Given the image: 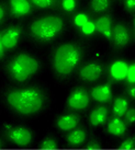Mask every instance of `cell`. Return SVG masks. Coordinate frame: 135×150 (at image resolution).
<instances>
[{"label": "cell", "mask_w": 135, "mask_h": 150, "mask_svg": "<svg viewBox=\"0 0 135 150\" xmlns=\"http://www.w3.org/2000/svg\"><path fill=\"white\" fill-rule=\"evenodd\" d=\"M134 148H135V139L133 137L126 138L119 146V149L120 150H133Z\"/></svg>", "instance_id": "26"}, {"label": "cell", "mask_w": 135, "mask_h": 150, "mask_svg": "<svg viewBox=\"0 0 135 150\" xmlns=\"http://www.w3.org/2000/svg\"><path fill=\"white\" fill-rule=\"evenodd\" d=\"M91 18H92V16L89 13L87 9H78L76 12L69 17V20H70L72 26L78 30L80 29L86 22H88Z\"/></svg>", "instance_id": "19"}, {"label": "cell", "mask_w": 135, "mask_h": 150, "mask_svg": "<svg viewBox=\"0 0 135 150\" xmlns=\"http://www.w3.org/2000/svg\"><path fill=\"white\" fill-rule=\"evenodd\" d=\"M129 108H130V101L127 100L125 96H119L113 101L112 113L115 117H123Z\"/></svg>", "instance_id": "20"}, {"label": "cell", "mask_w": 135, "mask_h": 150, "mask_svg": "<svg viewBox=\"0 0 135 150\" xmlns=\"http://www.w3.org/2000/svg\"><path fill=\"white\" fill-rule=\"evenodd\" d=\"M95 22H96V28H97V34L101 35L107 41H111L112 29L114 24L113 14L110 11L100 14L98 17H95Z\"/></svg>", "instance_id": "12"}, {"label": "cell", "mask_w": 135, "mask_h": 150, "mask_svg": "<svg viewBox=\"0 0 135 150\" xmlns=\"http://www.w3.org/2000/svg\"><path fill=\"white\" fill-rule=\"evenodd\" d=\"M87 138V132L84 128H75L66 135V142L70 147H79L84 145Z\"/></svg>", "instance_id": "18"}, {"label": "cell", "mask_w": 135, "mask_h": 150, "mask_svg": "<svg viewBox=\"0 0 135 150\" xmlns=\"http://www.w3.org/2000/svg\"><path fill=\"white\" fill-rule=\"evenodd\" d=\"M127 68H129V62L125 59L117 58L112 60L107 69V74H108L110 80L109 82L118 83V82L124 81L125 77H126Z\"/></svg>", "instance_id": "11"}, {"label": "cell", "mask_w": 135, "mask_h": 150, "mask_svg": "<svg viewBox=\"0 0 135 150\" xmlns=\"http://www.w3.org/2000/svg\"><path fill=\"white\" fill-rule=\"evenodd\" d=\"M101 149H102L101 142H98L97 139H91L86 145V150H101Z\"/></svg>", "instance_id": "30"}, {"label": "cell", "mask_w": 135, "mask_h": 150, "mask_svg": "<svg viewBox=\"0 0 135 150\" xmlns=\"http://www.w3.org/2000/svg\"><path fill=\"white\" fill-rule=\"evenodd\" d=\"M126 84H135V63L130 62L129 63V68H127L126 77L124 80Z\"/></svg>", "instance_id": "25"}, {"label": "cell", "mask_w": 135, "mask_h": 150, "mask_svg": "<svg viewBox=\"0 0 135 150\" xmlns=\"http://www.w3.org/2000/svg\"><path fill=\"white\" fill-rule=\"evenodd\" d=\"M80 118L79 116L75 114V113H68V114H64L56 120L55 125L57 127V129H59L60 132L64 133H68L72 129L77 128V126L79 125Z\"/></svg>", "instance_id": "14"}, {"label": "cell", "mask_w": 135, "mask_h": 150, "mask_svg": "<svg viewBox=\"0 0 135 150\" xmlns=\"http://www.w3.org/2000/svg\"><path fill=\"white\" fill-rule=\"evenodd\" d=\"M90 99L96 101L100 104H107L113 98V90L111 82H104L101 84H97L90 89L89 91Z\"/></svg>", "instance_id": "13"}, {"label": "cell", "mask_w": 135, "mask_h": 150, "mask_svg": "<svg viewBox=\"0 0 135 150\" xmlns=\"http://www.w3.org/2000/svg\"><path fill=\"white\" fill-rule=\"evenodd\" d=\"M41 70V62L28 52L13 55L6 66V72L10 79L17 83H24Z\"/></svg>", "instance_id": "4"}, {"label": "cell", "mask_w": 135, "mask_h": 150, "mask_svg": "<svg viewBox=\"0 0 135 150\" xmlns=\"http://www.w3.org/2000/svg\"><path fill=\"white\" fill-rule=\"evenodd\" d=\"M6 102L13 112L30 116L41 112L46 103V96L38 86L13 88L6 93Z\"/></svg>", "instance_id": "1"}, {"label": "cell", "mask_w": 135, "mask_h": 150, "mask_svg": "<svg viewBox=\"0 0 135 150\" xmlns=\"http://www.w3.org/2000/svg\"><path fill=\"white\" fill-rule=\"evenodd\" d=\"M85 50L77 42H65L52 52L51 65L54 75L59 79H66L77 71L82 64Z\"/></svg>", "instance_id": "2"}, {"label": "cell", "mask_w": 135, "mask_h": 150, "mask_svg": "<svg viewBox=\"0 0 135 150\" xmlns=\"http://www.w3.org/2000/svg\"><path fill=\"white\" fill-rule=\"evenodd\" d=\"M109 108L106 105H98L92 108L88 117L90 126L99 127V126L104 125L109 120Z\"/></svg>", "instance_id": "15"}, {"label": "cell", "mask_w": 135, "mask_h": 150, "mask_svg": "<svg viewBox=\"0 0 135 150\" xmlns=\"http://www.w3.org/2000/svg\"><path fill=\"white\" fill-rule=\"evenodd\" d=\"M8 16L16 20L26 19L35 12V9L30 0H7Z\"/></svg>", "instance_id": "10"}, {"label": "cell", "mask_w": 135, "mask_h": 150, "mask_svg": "<svg viewBox=\"0 0 135 150\" xmlns=\"http://www.w3.org/2000/svg\"><path fill=\"white\" fill-rule=\"evenodd\" d=\"M106 72V67L98 60H90L81 64L77 69V75L79 80L87 83H95L101 79Z\"/></svg>", "instance_id": "5"}, {"label": "cell", "mask_w": 135, "mask_h": 150, "mask_svg": "<svg viewBox=\"0 0 135 150\" xmlns=\"http://www.w3.org/2000/svg\"><path fill=\"white\" fill-rule=\"evenodd\" d=\"M6 53H7V52H6V50H4V45H2V43H1V40H0V60L4 57Z\"/></svg>", "instance_id": "32"}, {"label": "cell", "mask_w": 135, "mask_h": 150, "mask_svg": "<svg viewBox=\"0 0 135 150\" xmlns=\"http://www.w3.org/2000/svg\"><path fill=\"white\" fill-rule=\"evenodd\" d=\"M123 8L127 13L131 16H134L135 12V0H122Z\"/></svg>", "instance_id": "28"}, {"label": "cell", "mask_w": 135, "mask_h": 150, "mask_svg": "<svg viewBox=\"0 0 135 150\" xmlns=\"http://www.w3.org/2000/svg\"><path fill=\"white\" fill-rule=\"evenodd\" d=\"M113 7V0H89L88 10L92 17L109 12Z\"/></svg>", "instance_id": "16"}, {"label": "cell", "mask_w": 135, "mask_h": 150, "mask_svg": "<svg viewBox=\"0 0 135 150\" xmlns=\"http://www.w3.org/2000/svg\"><path fill=\"white\" fill-rule=\"evenodd\" d=\"M126 94L130 99L134 100L135 99V84H126Z\"/></svg>", "instance_id": "31"}, {"label": "cell", "mask_w": 135, "mask_h": 150, "mask_svg": "<svg viewBox=\"0 0 135 150\" xmlns=\"http://www.w3.org/2000/svg\"><path fill=\"white\" fill-rule=\"evenodd\" d=\"M134 38V34L130 30V26L123 21H114L112 29L111 41L112 46L117 50H121L126 48Z\"/></svg>", "instance_id": "6"}, {"label": "cell", "mask_w": 135, "mask_h": 150, "mask_svg": "<svg viewBox=\"0 0 135 150\" xmlns=\"http://www.w3.org/2000/svg\"><path fill=\"white\" fill-rule=\"evenodd\" d=\"M8 18V9H7V4L4 1L0 0V28L4 25Z\"/></svg>", "instance_id": "27"}, {"label": "cell", "mask_w": 135, "mask_h": 150, "mask_svg": "<svg viewBox=\"0 0 135 150\" xmlns=\"http://www.w3.org/2000/svg\"><path fill=\"white\" fill-rule=\"evenodd\" d=\"M53 1H54V2H56V4H57V2H58L59 0H53Z\"/></svg>", "instance_id": "34"}, {"label": "cell", "mask_w": 135, "mask_h": 150, "mask_svg": "<svg viewBox=\"0 0 135 150\" xmlns=\"http://www.w3.org/2000/svg\"><path fill=\"white\" fill-rule=\"evenodd\" d=\"M23 26L21 24H11L0 30V40L6 52L14 50L21 41Z\"/></svg>", "instance_id": "8"}, {"label": "cell", "mask_w": 135, "mask_h": 150, "mask_svg": "<svg viewBox=\"0 0 135 150\" xmlns=\"http://www.w3.org/2000/svg\"><path fill=\"white\" fill-rule=\"evenodd\" d=\"M4 142L0 139V149H4Z\"/></svg>", "instance_id": "33"}, {"label": "cell", "mask_w": 135, "mask_h": 150, "mask_svg": "<svg viewBox=\"0 0 135 150\" xmlns=\"http://www.w3.org/2000/svg\"><path fill=\"white\" fill-rule=\"evenodd\" d=\"M80 36L85 38H93L97 35V28H96V22H95V17H92L88 22H86L80 29L77 30Z\"/></svg>", "instance_id": "22"}, {"label": "cell", "mask_w": 135, "mask_h": 150, "mask_svg": "<svg viewBox=\"0 0 135 150\" xmlns=\"http://www.w3.org/2000/svg\"><path fill=\"white\" fill-rule=\"evenodd\" d=\"M66 19L58 13H46L33 19L28 25V34L33 41L46 44L58 38L66 30Z\"/></svg>", "instance_id": "3"}, {"label": "cell", "mask_w": 135, "mask_h": 150, "mask_svg": "<svg viewBox=\"0 0 135 150\" xmlns=\"http://www.w3.org/2000/svg\"><path fill=\"white\" fill-rule=\"evenodd\" d=\"M35 10H57V4L53 0H30Z\"/></svg>", "instance_id": "23"}, {"label": "cell", "mask_w": 135, "mask_h": 150, "mask_svg": "<svg viewBox=\"0 0 135 150\" xmlns=\"http://www.w3.org/2000/svg\"><path fill=\"white\" fill-rule=\"evenodd\" d=\"M6 134L7 137L13 145L20 148H26L31 146L33 140V133L28 127L23 126H11L6 125Z\"/></svg>", "instance_id": "7"}, {"label": "cell", "mask_w": 135, "mask_h": 150, "mask_svg": "<svg viewBox=\"0 0 135 150\" xmlns=\"http://www.w3.org/2000/svg\"><path fill=\"white\" fill-rule=\"evenodd\" d=\"M107 132L108 134L115 137L124 136L127 132V124L121 117L113 116L107 124Z\"/></svg>", "instance_id": "17"}, {"label": "cell", "mask_w": 135, "mask_h": 150, "mask_svg": "<svg viewBox=\"0 0 135 150\" xmlns=\"http://www.w3.org/2000/svg\"><path fill=\"white\" fill-rule=\"evenodd\" d=\"M79 9V0H59L57 2V10L62 16L70 17Z\"/></svg>", "instance_id": "21"}, {"label": "cell", "mask_w": 135, "mask_h": 150, "mask_svg": "<svg viewBox=\"0 0 135 150\" xmlns=\"http://www.w3.org/2000/svg\"><path fill=\"white\" fill-rule=\"evenodd\" d=\"M120 1H122V0H120Z\"/></svg>", "instance_id": "35"}, {"label": "cell", "mask_w": 135, "mask_h": 150, "mask_svg": "<svg viewBox=\"0 0 135 150\" xmlns=\"http://www.w3.org/2000/svg\"><path fill=\"white\" fill-rule=\"evenodd\" d=\"M124 117H125V123H126V124L133 125V124L135 123V110H134V108H129V110L126 111V113L124 114Z\"/></svg>", "instance_id": "29"}, {"label": "cell", "mask_w": 135, "mask_h": 150, "mask_svg": "<svg viewBox=\"0 0 135 150\" xmlns=\"http://www.w3.org/2000/svg\"><path fill=\"white\" fill-rule=\"evenodd\" d=\"M90 94L87 88L77 87L72 92L66 101V105L72 111H85L90 104Z\"/></svg>", "instance_id": "9"}, {"label": "cell", "mask_w": 135, "mask_h": 150, "mask_svg": "<svg viewBox=\"0 0 135 150\" xmlns=\"http://www.w3.org/2000/svg\"><path fill=\"white\" fill-rule=\"evenodd\" d=\"M40 148L43 150H57L58 142L53 137H46L41 142Z\"/></svg>", "instance_id": "24"}]
</instances>
